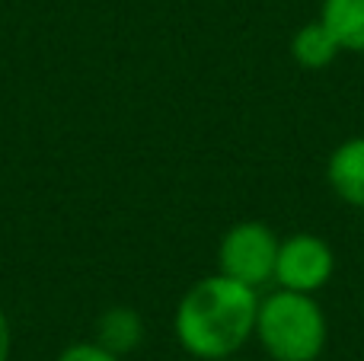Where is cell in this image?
<instances>
[{
    "mask_svg": "<svg viewBox=\"0 0 364 361\" xmlns=\"http://www.w3.org/2000/svg\"><path fill=\"white\" fill-rule=\"evenodd\" d=\"M326 183L342 202L364 208V134L348 138L329 153Z\"/></svg>",
    "mask_w": 364,
    "mask_h": 361,
    "instance_id": "cell-5",
    "label": "cell"
},
{
    "mask_svg": "<svg viewBox=\"0 0 364 361\" xmlns=\"http://www.w3.org/2000/svg\"><path fill=\"white\" fill-rule=\"evenodd\" d=\"M339 51H342L339 42H336L333 32L323 26V19L301 26V29L294 32V38H291V55H294V61L307 70L329 68V64L339 58Z\"/></svg>",
    "mask_w": 364,
    "mask_h": 361,
    "instance_id": "cell-8",
    "label": "cell"
},
{
    "mask_svg": "<svg viewBox=\"0 0 364 361\" xmlns=\"http://www.w3.org/2000/svg\"><path fill=\"white\" fill-rule=\"evenodd\" d=\"M336 272V253L323 237L316 234H294L282 240L275 259V279L284 291L316 294L323 285H329Z\"/></svg>",
    "mask_w": 364,
    "mask_h": 361,
    "instance_id": "cell-4",
    "label": "cell"
},
{
    "mask_svg": "<svg viewBox=\"0 0 364 361\" xmlns=\"http://www.w3.org/2000/svg\"><path fill=\"white\" fill-rule=\"evenodd\" d=\"M282 240L275 230L262 221H243L233 224L218 247V272L256 288L275 279V259Z\"/></svg>",
    "mask_w": 364,
    "mask_h": 361,
    "instance_id": "cell-3",
    "label": "cell"
},
{
    "mask_svg": "<svg viewBox=\"0 0 364 361\" xmlns=\"http://www.w3.org/2000/svg\"><path fill=\"white\" fill-rule=\"evenodd\" d=\"M320 19L342 51L364 55V0H323Z\"/></svg>",
    "mask_w": 364,
    "mask_h": 361,
    "instance_id": "cell-7",
    "label": "cell"
},
{
    "mask_svg": "<svg viewBox=\"0 0 364 361\" xmlns=\"http://www.w3.org/2000/svg\"><path fill=\"white\" fill-rule=\"evenodd\" d=\"M58 361H122L119 355H112L109 349H102L100 343H74L58 355Z\"/></svg>",
    "mask_w": 364,
    "mask_h": 361,
    "instance_id": "cell-9",
    "label": "cell"
},
{
    "mask_svg": "<svg viewBox=\"0 0 364 361\" xmlns=\"http://www.w3.org/2000/svg\"><path fill=\"white\" fill-rule=\"evenodd\" d=\"M259 317V291L218 272L198 279L176 304L173 333L188 355L201 361L233 358L252 336Z\"/></svg>",
    "mask_w": 364,
    "mask_h": 361,
    "instance_id": "cell-1",
    "label": "cell"
},
{
    "mask_svg": "<svg viewBox=\"0 0 364 361\" xmlns=\"http://www.w3.org/2000/svg\"><path fill=\"white\" fill-rule=\"evenodd\" d=\"M326 317L314 294L284 291L259 301L256 339L275 361H316L326 349Z\"/></svg>",
    "mask_w": 364,
    "mask_h": 361,
    "instance_id": "cell-2",
    "label": "cell"
},
{
    "mask_svg": "<svg viewBox=\"0 0 364 361\" xmlns=\"http://www.w3.org/2000/svg\"><path fill=\"white\" fill-rule=\"evenodd\" d=\"M10 349H13V330L4 307H0V361H10Z\"/></svg>",
    "mask_w": 364,
    "mask_h": 361,
    "instance_id": "cell-10",
    "label": "cell"
},
{
    "mask_svg": "<svg viewBox=\"0 0 364 361\" xmlns=\"http://www.w3.org/2000/svg\"><path fill=\"white\" fill-rule=\"evenodd\" d=\"M220 361H237V358H220Z\"/></svg>",
    "mask_w": 364,
    "mask_h": 361,
    "instance_id": "cell-11",
    "label": "cell"
},
{
    "mask_svg": "<svg viewBox=\"0 0 364 361\" xmlns=\"http://www.w3.org/2000/svg\"><path fill=\"white\" fill-rule=\"evenodd\" d=\"M96 343L112 355H128L144 343V320L132 307H112L96 320Z\"/></svg>",
    "mask_w": 364,
    "mask_h": 361,
    "instance_id": "cell-6",
    "label": "cell"
}]
</instances>
